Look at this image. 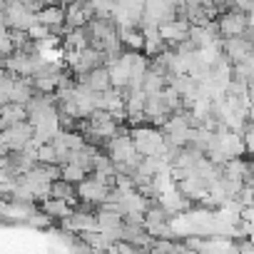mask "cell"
<instances>
[{
	"instance_id": "obj_2",
	"label": "cell",
	"mask_w": 254,
	"mask_h": 254,
	"mask_svg": "<svg viewBox=\"0 0 254 254\" xmlns=\"http://www.w3.org/2000/svg\"><path fill=\"white\" fill-rule=\"evenodd\" d=\"M217 25H219V33H222L224 40H229V38H242V35L249 33V15L237 13L234 5H232L229 13H224V15L217 18Z\"/></svg>"
},
{
	"instance_id": "obj_3",
	"label": "cell",
	"mask_w": 254,
	"mask_h": 254,
	"mask_svg": "<svg viewBox=\"0 0 254 254\" xmlns=\"http://www.w3.org/2000/svg\"><path fill=\"white\" fill-rule=\"evenodd\" d=\"M77 85H85V87H90L92 92H107V90H112V75H110V67H100V70H95V72H90V75H85V77H77Z\"/></svg>"
},
{
	"instance_id": "obj_6",
	"label": "cell",
	"mask_w": 254,
	"mask_h": 254,
	"mask_svg": "<svg viewBox=\"0 0 254 254\" xmlns=\"http://www.w3.org/2000/svg\"><path fill=\"white\" fill-rule=\"evenodd\" d=\"M87 177H90V175H87L82 167H77V165H72V162H70V165H63V180H65V182L80 187Z\"/></svg>"
},
{
	"instance_id": "obj_7",
	"label": "cell",
	"mask_w": 254,
	"mask_h": 254,
	"mask_svg": "<svg viewBox=\"0 0 254 254\" xmlns=\"http://www.w3.org/2000/svg\"><path fill=\"white\" fill-rule=\"evenodd\" d=\"M38 162L40 165H60V155L55 150V145H40L38 147Z\"/></svg>"
},
{
	"instance_id": "obj_1",
	"label": "cell",
	"mask_w": 254,
	"mask_h": 254,
	"mask_svg": "<svg viewBox=\"0 0 254 254\" xmlns=\"http://www.w3.org/2000/svg\"><path fill=\"white\" fill-rule=\"evenodd\" d=\"M33 142H35V125H30V122H20V125L10 127V130L0 132V147H3V155L23 152Z\"/></svg>"
},
{
	"instance_id": "obj_5",
	"label": "cell",
	"mask_w": 254,
	"mask_h": 254,
	"mask_svg": "<svg viewBox=\"0 0 254 254\" xmlns=\"http://www.w3.org/2000/svg\"><path fill=\"white\" fill-rule=\"evenodd\" d=\"M40 212H43L48 219H53V222H65V219L75 212V207L67 204V202H63V199H48V202L40 204Z\"/></svg>"
},
{
	"instance_id": "obj_4",
	"label": "cell",
	"mask_w": 254,
	"mask_h": 254,
	"mask_svg": "<svg viewBox=\"0 0 254 254\" xmlns=\"http://www.w3.org/2000/svg\"><path fill=\"white\" fill-rule=\"evenodd\" d=\"M20 122H28V107L15 105V102L0 107V130H10V127H15Z\"/></svg>"
}]
</instances>
